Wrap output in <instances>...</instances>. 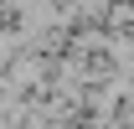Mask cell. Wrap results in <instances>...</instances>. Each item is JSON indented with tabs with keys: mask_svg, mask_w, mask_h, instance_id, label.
I'll return each mask as SVG.
<instances>
[{
	"mask_svg": "<svg viewBox=\"0 0 134 129\" xmlns=\"http://www.w3.org/2000/svg\"><path fill=\"white\" fill-rule=\"evenodd\" d=\"M103 31H134V0H114V10H108V21H103Z\"/></svg>",
	"mask_w": 134,
	"mask_h": 129,
	"instance_id": "cell-1",
	"label": "cell"
}]
</instances>
